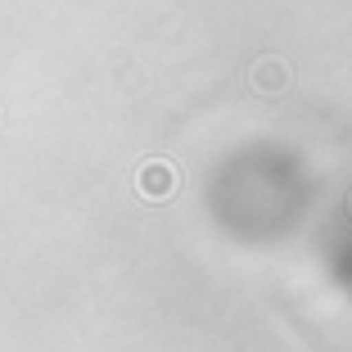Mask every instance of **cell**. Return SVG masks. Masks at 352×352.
Here are the masks:
<instances>
[{
  "label": "cell",
  "mask_w": 352,
  "mask_h": 352,
  "mask_svg": "<svg viewBox=\"0 0 352 352\" xmlns=\"http://www.w3.org/2000/svg\"><path fill=\"white\" fill-rule=\"evenodd\" d=\"M140 186H145L149 199H163V195H172V190H176V172L167 163H149L145 176H140Z\"/></svg>",
  "instance_id": "1"
},
{
  "label": "cell",
  "mask_w": 352,
  "mask_h": 352,
  "mask_svg": "<svg viewBox=\"0 0 352 352\" xmlns=\"http://www.w3.org/2000/svg\"><path fill=\"white\" fill-rule=\"evenodd\" d=\"M253 86H258V91H285V86H289V68L280 59H262L258 68H253Z\"/></svg>",
  "instance_id": "2"
},
{
  "label": "cell",
  "mask_w": 352,
  "mask_h": 352,
  "mask_svg": "<svg viewBox=\"0 0 352 352\" xmlns=\"http://www.w3.org/2000/svg\"><path fill=\"white\" fill-rule=\"evenodd\" d=\"M348 208H352V199H348Z\"/></svg>",
  "instance_id": "3"
}]
</instances>
